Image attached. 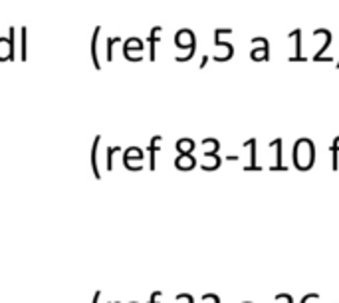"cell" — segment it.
Here are the masks:
<instances>
[{"instance_id": "30bf717a", "label": "cell", "mask_w": 339, "mask_h": 303, "mask_svg": "<svg viewBox=\"0 0 339 303\" xmlns=\"http://www.w3.org/2000/svg\"><path fill=\"white\" fill-rule=\"evenodd\" d=\"M174 300H176V303H194V298L190 294H178Z\"/></svg>"}, {"instance_id": "5bb4252c", "label": "cell", "mask_w": 339, "mask_h": 303, "mask_svg": "<svg viewBox=\"0 0 339 303\" xmlns=\"http://www.w3.org/2000/svg\"><path fill=\"white\" fill-rule=\"evenodd\" d=\"M316 300H320V294H306L300 303H312V302H316Z\"/></svg>"}, {"instance_id": "6da1fadb", "label": "cell", "mask_w": 339, "mask_h": 303, "mask_svg": "<svg viewBox=\"0 0 339 303\" xmlns=\"http://www.w3.org/2000/svg\"><path fill=\"white\" fill-rule=\"evenodd\" d=\"M292 160L298 170H310L316 162V147L310 139H298L292 149Z\"/></svg>"}, {"instance_id": "5b68a950", "label": "cell", "mask_w": 339, "mask_h": 303, "mask_svg": "<svg viewBox=\"0 0 339 303\" xmlns=\"http://www.w3.org/2000/svg\"><path fill=\"white\" fill-rule=\"evenodd\" d=\"M192 149H194V141L192 139H178L176 141L178 154H192Z\"/></svg>"}, {"instance_id": "9a60e30c", "label": "cell", "mask_w": 339, "mask_h": 303, "mask_svg": "<svg viewBox=\"0 0 339 303\" xmlns=\"http://www.w3.org/2000/svg\"><path fill=\"white\" fill-rule=\"evenodd\" d=\"M161 296H163L161 292H153V294H151V298H149V302H147V303H161Z\"/></svg>"}, {"instance_id": "52a82bcc", "label": "cell", "mask_w": 339, "mask_h": 303, "mask_svg": "<svg viewBox=\"0 0 339 303\" xmlns=\"http://www.w3.org/2000/svg\"><path fill=\"white\" fill-rule=\"evenodd\" d=\"M123 158H125V160H139V162H141V158H143V149H139V147H129V149L123 151Z\"/></svg>"}, {"instance_id": "9c48e42d", "label": "cell", "mask_w": 339, "mask_h": 303, "mask_svg": "<svg viewBox=\"0 0 339 303\" xmlns=\"http://www.w3.org/2000/svg\"><path fill=\"white\" fill-rule=\"evenodd\" d=\"M121 151L119 147H113V149H107V170H113V152Z\"/></svg>"}, {"instance_id": "4fadbf2b", "label": "cell", "mask_w": 339, "mask_h": 303, "mask_svg": "<svg viewBox=\"0 0 339 303\" xmlns=\"http://www.w3.org/2000/svg\"><path fill=\"white\" fill-rule=\"evenodd\" d=\"M202 300H204V302H208V303H220V298H218L216 294H204V296H202Z\"/></svg>"}, {"instance_id": "7a4b0ae2", "label": "cell", "mask_w": 339, "mask_h": 303, "mask_svg": "<svg viewBox=\"0 0 339 303\" xmlns=\"http://www.w3.org/2000/svg\"><path fill=\"white\" fill-rule=\"evenodd\" d=\"M174 166L178 170H192L196 166V158L192 154H178L174 158Z\"/></svg>"}, {"instance_id": "ba28073f", "label": "cell", "mask_w": 339, "mask_h": 303, "mask_svg": "<svg viewBox=\"0 0 339 303\" xmlns=\"http://www.w3.org/2000/svg\"><path fill=\"white\" fill-rule=\"evenodd\" d=\"M202 149H204V156L206 154H216L220 149V143L216 139H204L202 141Z\"/></svg>"}, {"instance_id": "d6986e66", "label": "cell", "mask_w": 339, "mask_h": 303, "mask_svg": "<svg viewBox=\"0 0 339 303\" xmlns=\"http://www.w3.org/2000/svg\"><path fill=\"white\" fill-rule=\"evenodd\" d=\"M113 303H121V302H113Z\"/></svg>"}, {"instance_id": "8992f818", "label": "cell", "mask_w": 339, "mask_h": 303, "mask_svg": "<svg viewBox=\"0 0 339 303\" xmlns=\"http://www.w3.org/2000/svg\"><path fill=\"white\" fill-rule=\"evenodd\" d=\"M97 145H99V137H95V143L91 147V170H93L95 178H101V172H99V166H97Z\"/></svg>"}, {"instance_id": "8fae6325", "label": "cell", "mask_w": 339, "mask_h": 303, "mask_svg": "<svg viewBox=\"0 0 339 303\" xmlns=\"http://www.w3.org/2000/svg\"><path fill=\"white\" fill-rule=\"evenodd\" d=\"M276 303H294V298L290 294H278L276 296Z\"/></svg>"}, {"instance_id": "2e32d148", "label": "cell", "mask_w": 339, "mask_h": 303, "mask_svg": "<svg viewBox=\"0 0 339 303\" xmlns=\"http://www.w3.org/2000/svg\"><path fill=\"white\" fill-rule=\"evenodd\" d=\"M99 298H101V292H95V296H93L91 303H99Z\"/></svg>"}, {"instance_id": "3957f363", "label": "cell", "mask_w": 339, "mask_h": 303, "mask_svg": "<svg viewBox=\"0 0 339 303\" xmlns=\"http://www.w3.org/2000/svg\"><path fill=\"white\" fill-rule=\"evenodd\" d=\"M272 149H276V164L270 168V170H286V166L282 164V139H276L270 143Z\"/></svg>"}, {"instance_id": "7c38bea8", "label": "cell", "mask_w": 339, "mask_h": 303, "mask_svg": "<svg viewBox=\"0 0 339 303\" xmlns=\"http://www.w3.org/2000/svg\"><path fill=\"white\" fill-rule=\"evenodd\" d=\"M252 58H254V60H266V58H268V52H266V50H254V52H252Z\"/></svg>"}, {"instance_id": "ac0fdd59", "label": "cell", "mask_w": 339, "mask_h": 303, "mask_svg": "<svg viewBox=\"0 0 339 303\" xmlns=\"http://www.w3.org/2000/svg\"><path fill=\"white\" fill-rule=\"evenodd\" d=\"M129 303H139V302H129Z\"/></svg>"}, {"instance_id": "277c9868", "label": "cell", "mask_w": 339, "mask_h": 303, "mask_svg": "<svg viewBox=\"0 0 339 303\" xmlns=\"http://www.w3.org/2000/svg\"><path fill=\"white\" fill-rule=\"evenodd\" d=\"M218 166H220V156L218 154H206L204 160L200 162L202 170H216Z\"/></svg>"}, {"instance_id": "e0dca14e", "label": "cell", "mask_w": 339, "mask_h": 303, "mask_svg": "<svg viewBox=\"0 0 339 303\" xmlns=\"http://www.w3.org/2000/svg\"><path fill=\"white\" fill-rule=\"evenodd\" d=\"M242 303H252V302H242Z\"/></svg>"}]
</instances>
